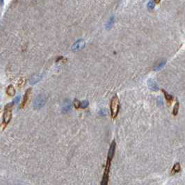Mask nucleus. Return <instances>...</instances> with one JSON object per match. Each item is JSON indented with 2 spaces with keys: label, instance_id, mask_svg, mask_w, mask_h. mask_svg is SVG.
<instances>
[{
  "label": "nucleus",
  "instance_id": "obj_1",
  "mask_svg": "<svg viewBox=\"0 0 185 185\" xmlns=\"http://www.w3.org/2000/svg\"><path fill=\"white\" fill-rule=\"evenodd\" d=\"M110 109H111V115L112 118H116L118 114L119 109H120V102L119 99L117 95L113 96L111 99V104H110Z\"/></svg>",
  "mask_w": 185,
  "mask_h": 185
},
{
  "label": "nucleus",
  "instance_id": "obj_2",
  "mask_svg": "<svg viewBox=\"0 0 185 185\" xmlns=\"http://www.w3.org/2000/svg\"><path fill=\"white\" fill-rule=\"evenodd\" d=\"M14 102L9 103L6 105L5 109H4V113L3 115V119H4V123L5 124H8L10 122L11 117H12V107L13 106Z\"/></svg>",
  "mask_w": 185,
  "mask_h": 185
},
{
  "label": "nucleus",
  "instance_id": "obj_3",
  "mask_svg": "<svg viewBox=\"0 0 185 185\" xmlns=\"http://www.w3.org/2000/svg\"><path fill=\"white\" fill-rule=\"evenodd\" d=\"M46 103V97L42 95H40L33 101V107L35 109H41L42 107Z\"/></svg>",
  "mask_w": 185,
  "mask_h": 185
},
{
  "label": "nucleus",
  "instance_id": "obj_4",
  "mask_svg": "<svg viewBox=\"0 0 185 185\" xmlns=\"http://www.w3.org/2000/svg\"><path fill=\"white\" fill-rule=\"evenodd\" d=\"M85 45H86L85 41H84L83 39H79V40L77 41L73 44V45L72 46V48H71V49H72V51L76 52V51H79V50H81L82 49H83V48L85 47Z\"/></svg>",
  "mask_w": 185,
  "mask_h": 185
},
{
  "label": "nucleus",
  "instance_id": "obj_5",
  "mask_svg": "<svg viewBox=\"0 0 185 185\" xmlns=\"http://www.w3.org/2000/svg\"><path fill=\"white\" fill-rule=\"evenodd\" d=\"M116 141H113L111 144L110 148H109V150L108 156H107V159L112 160L113 156H114V154H115V151H116Z\"/></svg>",
  "mask_w": 185,
  "mask_h": 185
},
{
  "label": "nucleus",
  "instance_id": "obj_6",
  "mask_svg": "<svg viewBox=\"0 0 185 185\" xmlns=\"http://www.w3.org/2000/svg\"><path fill=\"white\" fill-rule=\"evenodd\" d=\"M72 109V104L70 100H67L63 103V107H62V112L64 113H68L71 111Z\"/></svg>",
  "mask_w": 185,
  "mask_h": 185
},
{
  "label": "nucleus",
  "instance_id": "obj_7",
  "mask_svg": "<svg viewBox=\"0 0 185 185\" xmlns=\"http://www.w3.org/2000/svg\"><path fill=\"white\" fill-rule=\"evenodd\" d=\"M31 88H29L24 95V97H23V100H22V102L21 104V108H24L26 105V104L27 103V102L29 101V97H30V95H31Z\"/></svg>",
  "mask_w": 185,
  "mask_h": 185
},
{
  "label": "nucleus",
  "instance_id": "obj_8",
  "mask_svg": "<svg viewBox=\"0 0 185 185\" xmlns=\"http://www.w3.org/2000/svg\"><path fill=\"white\" fill-rule=\"evenodd\" d=\"M42 79V75L40 74H35L31 76V77L29 79V83L31 84H36L38 82Z\"/></svg>",
  "mask_w": 185,
  "mask_h": 185
},
{
  "label": "nucleus",
  "instance_id": "obj_9",
  "mask_svg": "<svg viewBox=\"0 0 185 185\" xmlns=\"http://www.w3.org/2000/svg\"><path fill=\"white\" fill-rule=\"evenodd\" d=\"M148 85L149 88H150L151 91H157L159 90V87H158L157 84L156 82H154V80H153V79H149V80L148 81Z\"/></svg>",
  "mask_w": 185,
  "mask_h": 185
},
{
  "label": "nucleus",
  "instance_id": "obj_10",
  "mask_svg": "<svg viewBox=\"0 0 185 185\" xmlns=\"http://www.w3.org/2000/svg\"><path fill=\"white\" fill-rule=\"evenodd\" d=\"M166 63V60H161L160 61L158 62V63L154 65V68H153V70L157 72V71H159V70H162V69L164 67Z\"/></svg>",
  "mask_w": 185,
  "mask_h": 185
},
{
  "label": "nucleus",
  "instance_id": "obj_11",
  "mask_svg": "<svg viewBox=\"0 0 185 185\" xmlns=\"http://www.w3.org/2000/svg\"><path fill=\"white\" fill-rule=\"evenodd\" d=\"M162 91L164 92L165 98H166V101L168 102V103H169V105H170V104H171V102H173V97L171 95L168 94V93L166 92L165 90H164V89H162Z\"/></svg>",
  "mask_w": 185,
  "mask_h": 185
},
{
  "label": "nucleus",
  "instance_id": "obj_12",
  "mask_svg": "<svg viewBox=\"0 0 185 185\" xmlns=\"http://www.w3.org/2000/svg\"><path fill=\"white\" fill-rule=\"evenodd\" d=\"M6 93L9 96H14L15 94V89L13 86L9 85L6 88Z\"/></svg>",
  "mask_w": 185,
  "mask_h": 185
},
{
  "label": "nucleus",
  "instance_id": "obj_13",
  "mask_svg": "<svg viewBox=\"0 0 185 185\" xmlns=\"http://www.w3.org/2000/svg\"><path fill=\"white\" fill-rule=\"evenodd\" d=\"M180 169H181V167H180V163H176L173 168H172V171H171V174L172 175H174L175 173H177L180 171Z\"/></svg>",
  "mask_w": 185,
  "mask_h": 185
},
{
  "label": "nucleus",
  "instance_id": "obj_14",
  "mask_svg": "<svg viewBox=\"0 0 185 185\" xmlns=\"http://www.w3.org/2000/svg\"><path fill=\"white\" fill-rule=\"evenodd\" d=\"M113 22H114V17L111 16L109 18V20H108V22H107L106 24V29H107V30L111 29L112 28V27H113Z\"/></svg>",
  "mask_w": 185,
  "mask_h": 185
},
{
  "label": "nucleus",
  "instance_id": "obj_15",
  "mask_svg": "<svg viewBox=\"0 0 185 185\" xmlns=\"http://www.w3.org/2000/svg\"><path fill=\"white\" fill-rule=\"evenodd\" d=\"M179 107H180V104H179V102L177 100L175 104L174 105L173 110V116H177V115L178 111H179Z\"/></svg>",
  "mask_w": 185,
  "mask_h": 185
},
{
  "label": "nucleus",
  "instance_id": "obj_16",
  "mask_svg": "<svg viewBox=\"0 0 185 185\" xmlns=\"http://www.w3.org/2000/svg\"><path fill=\"white\" fill-rule=\"evenodd\" d=\"M25 83H26V78L25 77H21L20 79L18 80V87H19V88H21V87H22V86H24V85L25 84Z\"/></svg>",
  "mask_w": 185,
  "mask_h": 185
},
{
  "label": "nucleus",
  "instance_id": "obj_17",
  "mask_svg": "<svg viewBox=\"0 0 185 185\" xmlns=\"http://www.w3.org/2000/svg\"><path fill=\"white\" fill-rule=\"evenodd\" d=\"M154 6H155V4H154V1H153V0H150V1L148 2V6H147V7H148V9L149 10H153V9L154 8Z\"/></svg>",
  "mask_w": 185,
  "mask_h": 185
},
{
  "label": "nucleus",
  "instance_id": "obj_18",
  "mask_svg": "<svg viewBox=\"0 0 185 185\" xmlns=\"http://www.w3.org/2000/svg\"><path fill=\"white\" fill-rule=\"evenodd\" d=\"M88 104H89L88 101H87V100H83V101H82V102L80 103V107L82 108V109H85V108H86V107L88 106Z\"/></svg>",
  "mask_w": 185,
  "mask_h": 185
},
{
  "label": "nucleus",
  "instance_id": "obj_19",
  "mask_svg": "<svg viewBox=\"0 0 185 185\" xmlns=\"http://www.w3.org/2000/svg\"><path fill=\"white\" fill-rule=\"evenodd\" d=\"M80 103L81 102H80L78 100L75 99V100H74V107L77 108V109H78V108L80 106Z\"/></svg>",
  "mask_w": 185,
  "mask_h": 185
},
{
  "label": "nucleus",
  "instance_id": "obj_20",
  "mask_svg": "<svg viewBox=\"0 0 185 185\" xmlns=\"http://www.w3.org/2000/svg\"><path fill=\"white\" fill-rule=\"evenodd\" d=\"M157 105L158 106H162L163 105V100L161 97H158L157 98Z\"/></svg>",
  "mask_w": 185,
  "mask_h": 185
},
{
  "label": "nucleus",
  "instance_id": "obj_21",
  "mask_svg": "<svg viewBox=\"0 0 185 185\" xmlns=\"http://www.w3.org/2000/svg\"><path fill=\"white\" fill-rule=\"evenodd\" d=\"M100 115L102 116H104L106 115V109H102L100 111Z\"/></svg>",
  "mask_w": 185,
  "mask_h": 185
},
{
  "label": "nucleus",
  "instance_id": "obj_22",
  "mask_svg": "<svg viewBox=\"0 0 185 185\" xmlns=\"http://www.w3.org/2000/svg\"><path fill=\"white\" fill-rule=\"evenodd\" d=\"M20 96H18V97H16V98L14 100V103H18L19 101H20Z\"/></svg>",
  "mask_w": 185,
  "mask_h": 185
},
{
  "label": "nucleus",
  "instance_id": "obj_23",
  "mask_svg": "<svg viewBox=\"0 0 185 185\" xmlns=\"http://www.w3.org/2000/svg\"><path fill=\"white\" fill-rule=\"evenodd\" d=\"M4 4V0H0V6H3Z\"/></svg>",
  "mask_w": 185,
  "mask_h": 185
},
{
  "label": "nucleus",
  "instance_id": "obj_24",
  "mask_svg": "<svg viewBox=\"0 0 185 185\" xmlns=\"http://www.w3.org/2000/svg\"><path fill=\"white\" fill-rule=\"evenodd\" d=\"M160 1H161V0H154V1H155L157 4H159V3L160 2Z\"/></svg>",
  "mask_w": 185,
  "mask_h": 185
}]
</instances>
